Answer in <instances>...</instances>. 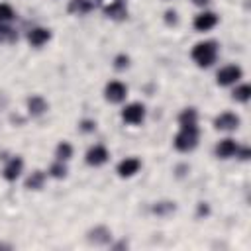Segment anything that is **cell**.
Masks as SVG:
<instances>
[{
  "mask_svg": "<svg viewBox=\"0 0 251 251\" xmlns=\"http://www.w3.org/2000/svg\"><path fill=\"white\" fill-rule=\"evenodd\" d=\"M241 78H243V69L239 65H235V63L224 65L216 73V84L218 86H231V84H237Z\"/></svg>",
  "mask_w": 251,
  "mask_h": 251,
  "instance_id": "cell-3",
  "label": "cell"
},
{
  "mask_svg": "<svg viewBox=\"0 0 251 251\" xmlns=\"http://www.w3.org/2000/svg\"><path fill=\"white\" fill-rule=\"evenodd\" d=\"M129 61H131L129 55H126V53H118V55L114 57L112 63H114V69H116V71H126V69L129 67Z\"/></svg>",
  "mask_w": 251,
  "mask_h": 251,
  "instance_id": "cell-24",
  "label": "cell"
},
{
  "mask_svg": "<svg viewBox=\"0 0 251 251\" xmlns=\"http://www.w3.org/2000/svg\"><path fill=\"white\" fill-rule=\"evenodd\" d=\"M14 39H18V33L8 25H0V41H14Z\"/></svg>",
  "mask_w": 251,
  "mask_h": 251,
  "instance_id": "cell-25",
  "label": "cell"
},
{
  "mask_svg": "<svg viewBox=\"0 0 251 251\" xmlns=\"http://www.w3.org/2000/svg\"><path fill=\"white\" fill-rule=\"evenodd\" d=\"M49 39H51V29H47V27L37 25L27 31V43L31 47H43L45 43H49Z\"/></svg>",
  "mask_w": 251,
  "mask_h": 251,
  "instance_id": "cell-12",
  "label": "cell"
},
{
  "mask_svg": "<svg viewBox=\"0 0 251 251\" xmlns=\"http://www.w3.org/2000/svg\"><path fill=\"white\" fill-rule=\"evenodd\" d=\"M235 157H237L239 161H247V159L251 157V149H249L247 145H239L237 151H235Z\"/></svg>",
  "mask_w": 251,
  "mask_h": 251,
  "instance_id": "cell-28",
  "label": "cell"
},
{
  "mask_svg": "<svg viewBox=\"0 0 251 251\" xmlns=\"http://www.w3.org/2000/svg\"><path fill=\"white\" fill-rule=\"evenodd\" d=\"M73 151H75V149H73V145H71L69 141H59V145L55 147V159L67 163V161L73 157Z\"/></svg>",
  "mask_w": 251,
  "mask_h": 251,
  "instance_id": "cell-20",
  "label": "cell"
},
{
  "mask_svg": "<svg viewBox=\"0 0 251 251\" xmlns=\"http://www.w3.org/2000/svg\"><path fill=\"white\" fill-rule=\"evenodd\" d=\"M165 24H167L169 27L176 25V24H178V12H176V10H167V12H165Z\"/></svg>",
  "mask_w": 251,
  "mask_h": 251,
  "instance_id": "cell-26",
  "label": "cell"
},
{
  "mask_svg": "<svg viewBox=\"0 0 251 251\" xmlns=\"http://www.w3.org/2000/svg\"><path fill=\"white\" fill-rule=\"evenodd\" d=\"M88 239H90L92 243H96V245H106V243H110V239H112V231H110L106 226H96L94 229L88 231Z\"/></svg>",
  "mask_w": 251,
  "mask_h": 251,
  "instance_id": "cell-15",
  "label": "cell"
},
{
  "mask_svg": "<svg viewBox=\"0 0 251 251\" xmlns=\"http://www.w3.org/2000/svg\"><path fill=\"white\" fill-rule=\"evenodd\" d=\"M145 116H147V110H145V104H141V102H129V104H126L122 108V120L127 126L143 124Z\"/></svg>",
  "mask_w": 251,
  "mask_h": 251,
  "instance_id": "cell-4",
  "label": "cell"
},
{
  "mask_svg": "<svg viewBox=\"0 0 251 251\" xmlns=\"http://www.w3.org/2000/svg\"><path fill=\"white\" fill-rule=\"evenodd\" d=\"M231 98L235 102H241V104L249 102V98H251V86L247 82H237L235 88H233V92H231Z\"/></svg>",
  "mask_w": 251,
  "mask_h": 251,
  "instance_id": "cell-18",
  "label": "cell"
},
{
  "mask_svg": "<svg viewBox=\"0 0 251 251\" xmlns=\"http://www.w3.org/2000/svg\"><path fill=\"white\" fill-rule=\"evenodd\" d=\"M108 159H110V151L102 143H96V145L88 147V151L84 153V161L90 167H102L104 163H108Z\"/></svg>",
  "mask_w": 251,
  "mask_h": 251,
  "instance_id": "cell-6",
  "label": "cell"
},
{
  "mask_svg": "<svg viewBox=\"0 0 251 251\" xmlns=\"http://www.w3.org/2000/svg\"><path fill=\"white\" fill-rule=\"evenodd\" d=\"M198 139H200V127L198 124H188V126H180L175 139H173V145L176 151L180 153H190L196 149L198 145Z\"/></svg>",
  "mask_w": 251,
  "mask_h": 251,
  "instance_id": "cell-2",
  "label": "cell"
},
{
  "mask_svg": "<svg viewBox=\"0 0 251 251\" xmlns=\"http://www.w3.org/2000/svg\"><path fill=\"white\" fill-rule=\"evenodd\" d=\"M67 173H69V169H67L65 161H57V159H55V163H51L49 169H47V176H53V178H65Z\"/></svg>",
  "mask_w": 251,
  "mask_h": 251,
  "instance_id": "cell-22",
  "label": "cell"
},
{
  "mask_svg": "<svg viewBox=\"0 0 251 251\" xmlns=\"http://www.w3.org/2000/svg\"><path fill=\"white\" fill-rule=\"evenodd\" d=\"M45 180H47V173H43V171H33L27 178H25V188H29V190H39V188H43V184H45Z\"/></svg>",
  "mask_w": 251,
  "mask_h": 251,
  "instance_id": "cell-16",
  "label": "cell"
},
{
  "mask_svg": "<svg viewBox=\"0 0 251 251\" xmlns=\"http://www.w3.org/2000/svg\"><path fill=\"white\" fill-rule=\"evenodd\" d=\"M78 129H80L82 133H92V131L96 129V122H94V120H82V122L78 124Z\"/></svg>",
  "mask_w": 251,
  "mask_h": 251,
  "instance_id": "cell-27",
  "label": "cell"
},
{
  "mask_svg": "<svg viewBox=\"0 0 251 251\" xmlns=\"http://www.w3.org/2000/svg\"><path fill=\"white\" fill-rule=\"evenodd\" d=\"M16 18V12H14V8L10 6V4H0V25H8L12 20Z\"/></svg>",
  "mask_w": 251,
  "mask_h": 251,
  "instance_id": "cell-23",
  "label": "cell"
},
{
  "mask_svg": "<svg viewBox=\"0 0 251 251\" xmlns=\"http://www.w3.org/2000/svg\"><path fill=\"white\" fill-rule=\"evenodd\" d=\"M94 10V2L92 0H71L69 2V12L71 14H78V16H84L88 12Z\"/></svg>",
  "mask_w": 251,
  "mask_h": 251,
  "instance_id": "cell-17",
  "label": "cell"
},
{
  "mask_svg": "<svg viewBox=\"0 0 251 251\" xmlns=\"http://www.w3.org/2000/svg\"><path fill=\"white\" fill-rule=\"evenodd\" d=\"M218 22H220V16H218L216 12L204 10V12H200V14H196V16H194L192 25H194V29H196V31L204 33V31L214 29V27L218 25Z\"/></svg>",
  "mask_w": 251,
  "mask_h": 251,
  "instance_id": "cell-7",
  "label": "cell"
},
{
  "mask_svg": "<svg viewBox=\"0 0 251 251\" xmlns=\"http://www.w3.org/2000/svg\"><path fill=\"white\" fill-rule=\"evenodd\" d=\"M104 14L112 20H126L127 18V6L126 0H112L108 6H104Z\"/></svg>",
  "mask_w": 251,
  "mask_h": 251,
  "instance_id": "cell-14",
  "label": "cell"
},
{
  "mask_svg": "<svg viewBox=\"0 0 251 251\" xmlns=\"http://www.w3.org/2000/svg\"><path fill=\"white\" fill-rule=\"evenodd\" d=\"M22 173H24V159H22L20 155L10 157L8 163H6L4 169H2V176H4V180H8V182H14L16 178H20Z\"/></svg>",
  "mask_w": 251,
  "mask_h": 251,
  "instance_id": "cell-10",
  "label": "cell"
},
{
  "mask_svg": "<svg viewBox=\"0 0 251 251\" xmlns=\"http://www.w3.org/2000/svg\"><path fill=\"white\" fill-rule=\"evenodd\" d=\"M27 112H29V116H33V118H37V116H43L47 110H49V102L41 96V94H31L29 98H27Z\"/></svg>",
  "mask_w": 251,
  "mask_h": 251,
  "instance_id": "cell-13",
  "label": "cell"
},
{
  "mask_svg": "<svg viewBox=\"0 0 251 251\" xmlns=\"http://www.w3.org/2000/svg\"><path fill=\"white\" fill-rule=\"evenodd\" d=\"M239 124H241V120L233 112H222L214 118V127L218 131H233L239 127Z\"/></svg>",
  "mask_w": 251,
  "mask_h": 251,
  "instance_id": "cell-8",
  "label": "cell"
},
{
  "mask_svg": "<svg viewBox=\"0 0 251 251\" xmlns=\"http://www.w3.org/2000/svg\"><path fill=\"white\" fill-rule=\"evenodd\" d=\"M218 43L214 41V39H206V41H198L194 47H192V51H190V57H192V61L200 67V69H208V67H212L214 63H216V59H218Z\"/></svg>",
  "mask_w": 251,
  "mask_h": 251,
  "instance_id": "cell-1",
  "label": "cell"
},
{
  "mask_svg": "<svg viewBox=\"0 0 251 251\" xmlns=\"http://www.w3.org/2000/svg\"><path fill=\"white\" fill-rule=\"evenodd\" d=\"M237 147H239V143H237L235 139L226 137V139H220V141L216 143L214 153H216V157H218V159H231V157H235Z\"/></svg>",
  "mask_w": 251,
  "mask_h": 251,
  "instance_id": "cell-11",
  "label": "cell"
},
{
  "mask_svg": "<svg viewBox=\"0 0 251 251\" xmlns=\"http://www.w3.org/2000/svg\"><path fill=\"white\" fill-rule=\"evenodd\" d=\"M194 6H200V8H204V6H208L210 4V0H190Z\"/></svg>",
  "mask_w": 251,
  "mask_h": 251,
  "instance_id": "cell-30",
  "label": "cell"
},
{
  "mask_svg": "<svg viewBox=\"0 0 251 251\" xmlns=\"http://www.w3.org/2000/svg\"><path fill=\"white\" fill-rule=\"evenodd\" d=\"M175 210H176V204H175V202H171V200L155 202V204H153V208H151V212H153L155 216H161V218H165V216L173 214Z\"/></svg>",
  "mask_w": 251,
  "mask_h": 251,
  "instance_id": "cell-19",
  "label": "cell"
},
{
  "mask_svg": "<svg viewBox=\"0 0 251 251\" xmlns=\"http://www.w3.org/2000/svg\"><path fill=\"white\" fill-rule=\"evenodd\" d=\"M208 212H210V208H208V204H206V202H200V204H198V214H200V216H202V214L206 216Z\"/></svg>",
  "mask_w": 251,
  "mask_h": 251,
  "instance_id": "cell-29",
  "label": "cell"
},
{
  "mask_svg": "<svg viewBox=\"0 0 251 251\" xmlns=\"http://www.w3.org/2000/svg\"><path fill=\"white\" fill-rule=\"evenodd\" d=\"M104 98L110 104H122L127 98V86L122 80H110L104 86Z\"/></svg>",
  "mask_w": 251,
  "mask_h": 251,
  "instance_id": "cell-5",
  "label": "cell"
},
{
  "mask_svg": "<svg viewBox=\"0 0 251 251\" xmlns=\"http://www.w3.org/2000/svg\"><path fill=\"white\" fill-rule=\"evenodd\" d=\"M139 169H141V159L137 157H126L116 165V173L120 178H131L139 173Z\"/></svg>",
  "mask_w": 251,
  "mask_h": 251,
  "instance_id": "cell-9",
  "label": "cell"
},
{
  "mask_svg": "<svg viewBox=\"0 0 251 251\" xmlns=\"http://www.w3.org/2000/svg\"><path fill=\"white\" fill-rule=\"evenodd\" d=\"M178 126H188V124H198V110L196 108H184L178 114Z\"/></svg>",
  "mask_w": 251,
  "mask_h": 251,
  "instance_id": "cell-21",
  "label": "cell"
}]
</instances>
